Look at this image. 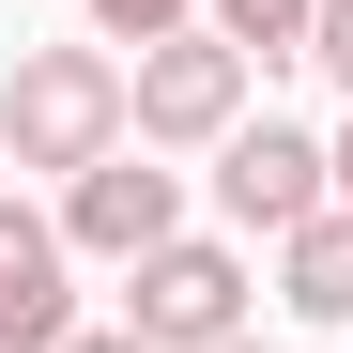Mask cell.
Instances as JSON below:
<instances>
[{
    "instance_id": "obj_8",
    "label": "cell",
    "mask_w": 353,
    "mask_h": 353,
    "mask_svg": "<svg viewBox=\"0 0 353 353\" xmlns=\"http://www.w3.org/2000/svg\"><path fill=\"white\" fill-rule=\"evenodd\" d=\"M200 31H215V46H246V62H307V31H323V0H215Z\"/></svg>"
},
{
    "instance_id": "obj_5",
    "label": "cell",
    "mask_w": 353,
    "mask_h": 353,
    "mask_svg": "<svg viewBox=\"0 0 353 353\" xmlns=\"http://www.w3.org/2000/svg\"><path fill=\"white\" fill-rule=\"evenodd\" d=\"M169 230H185V169H169L154 139H123L108 169L62 185V246H92V261H154Z\"/></svg>"
},
{
    "instance_id": "obj_7",
    "label": "cell",
    "mask_w": 353,
    "mask_h": 353,
    "mask_svg": "<svg viewBox=\"0 0 353 353\" xmlns=\"http://www.w3.org/2000/svg\"><path fill=\"white\" fill-rule=\"evenodd\" d=\"M276 292H292L307 323H353V200H338V215H307V230L276 246Z\"/></svg>"
},
{
    "instance_id": "obj_6",
    "label": "cell",
    "mask_w": 353,
    "mask_h": 353,
    "mask_svg": "<svg viewBox=\"0 0 353 353\" xmlns=\"http://www.w3.org/2000/svg\"><path fill=\"white\" fill-rule=\"evenodd\" d=\"M62 215H31V200H0V353H62L77 338V276H62Z\"/></svg>"
},
{
    "instance_id": "obj_4",
    "label": "cell",
    "mask_w": 353,
    "mask_h": 353,
    "mask_svg": "<svg viewBox=\"0 0 353 353\" xmlns=\"http://www.w3.org/2000/svg\"><path fill=\"white\" fill-rule=\"evenodd\" d=\"M246 46H215V31H169V46H139V139L154 154H215L230 123H246Z\"/></svg>"
},
{
    "instance_id": "obj_1",
    "label": "cell",
    "mask_w": 353,
    "mask_h": 353,
    "mask_svg": "<svg viewBox=\"0 0 353 353\" xmlns=\"http://www.w3.org/2000/svg\"><path fill=\"white\" fill-rule=\"evenodd\" d=\"M139 139V62H108V46H31L16 77H0V154L16 169H108Z\"/></svg>"
},
{
    "instance_id": "obj_14",
    "label": "cell",
    "mask_w": 353,
    "mask_h": 353,
    "mask_svg": "<svg viewBox=\"0 0 353 353\" xmlns=\"http://www.w3.org/2000/svg\"><path fill=\"white\" fill-rule=\"evenodd\" d=\"M0 169H16V154H0Z\"/></svg>"
},
{
    "instance_id": "obj_2",
    "label": "cell",
    "mask_w": 353,
    "mask_h": 353,
    "mask_svg": "<svg viewBox=\"0 0 353 353\" xmlns=\"http://www.w3.org/2000/svg\"><path fill=\"white\" fill-rule=\"evenodd\" d=\"M215 200H230V230H261V246H292L307 215H338V139H307V123H230L215 139Z\"/></svg>"
},
{
    "instance_id": "obj_3",
    "label": "cell",
    "mask_w": 353,
    "mask_h": 353,
    "mask_svg": "<svg viewBox=\"0 0 353 353\" xmlns=\"http://www.w3.org/2000/svg\"><path fill=\"white\" fill-rule=\"evenodd\" d=\"M123 292H139V338L154 353H230L246 338V246H200V230H169L154 261H123Z\"/></svg>"
},
{
    "instance_id": "obj_11",
    "label": "cell",
    "mask_w": 353,
    "mask_h": 353,
    "mask_svg": "<svg viewBox=\"0 0 353 353\" xmlns=\"http://www.w3.org/2000/svg\"><path fill=\"white\" fill-rule=\"evenodd\" d=\"M62 353H154V338H139V323H77Z\"/></svg>"
},
{
    "instance_id": "obj_9",
    "label": "cell",
    "mask_w": 353,
    "mask_h": 353,
    "mask_svg": "<svg viewBox=\"0 0 353 353\" xmlns=\"http://www.w3.org/2000/svg\"><path fill=\"white\" fill-rule=\"evenodd\" d=\"M200 16H215V0H92L108 46H169V31H200Z\"/></svg>"
},
{
    "instance_id": "obj_10",
    "label": "cell",
    "mask_w": 353,
    "mask_h": 353,
    "mask_svg": "<svg viewBox=\"0 0 353 353\" xmlns=\"http://www.w3.org/2000/svg\"><path fill=\"white\" fill-rule=\"evenodd\" d=\"M307 62H323V77L353 92V0H323V31H307Z\"/></svg>"
},
{
    "instance_id": "obj_13",
    "label": "cell",
    "mask_w": 353,
    "mask_h": 353,
    "mask_svg": "<svg viewBox=\"0 0 353 353\" xmlns=\"http://www.w3.org/2000/svg\"><path fill=\"white\" fill-rule=\"evenodd\" d=\"M230 353H261V338H230Z\"/></svg>"
},
{
    "instance_id": "obj_12",
    "label": "cell",
    "mask_w": 353,
    "mask_h": 353,
    "mask_svg": "<svg viewBox=\"0 0 353 353\" xmlns=\"http://www.w3.org/2000/svg\"><path fill=\"white\" fill-rule=\"evenodd\" d=\"M338 200H353V139H338Z\"/></svg>"
}]
</instances>
